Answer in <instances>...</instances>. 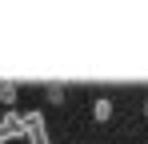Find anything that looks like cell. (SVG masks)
<instances>
[{"instance_id": "1", "label": "cell", "mask_w": 148, "mask_h": 144, "mask_svg": "<svg viewBox=\"0 0 148 144\" xmlns=\"http://www.w3.org/2000/svg\"><path fill=\"white\" fill-rule=\"evenodd\" d=\"M24 140L28 144H52L48 124H44V112H24Z\"/></svg>"}, {"instance_id": "2", "label": "cell", "mask_w": 148, "mask_h": 144, "mask_svg": "<svg viewBox=\"0 0 148 144\" xmlns=\"http://www.w3.org/2000/svg\"><path fill=\"white\" fill-rule=\"evenodd\" d=\"M20 136H24V116H20L16 108H4V112H0V144L20 140Z\"/></svg>"}, {"instance_id": "4", "label": "cell", "mask_w": 148, "mask_h": 144, "mask_svg": "<svg viewBox=\"0 0 148 144\" xmlns=\"http://www.w3.org/2000/svg\"><path fill=\"white\" fill-rule=\"evenodd\" d=\"M0 100H4V108H12V104H16V84H12V80H4V84H0Z\"/></svg>"}, {"instance_id": "5", "label": "cell", "mask_w": 148, "mask_h": 144, "mask_svg": "<svg viewBox=\"0 0 148 144\" xmlns=\"http://www.w3.org/2000/svg\"><path fill=\"white\" fill-rule=\"evenodd\" d=\"M144 116H148V104H144Z\"/></svg>"}, {"instance_id": "3", "label": "cell", "mask_w": 148, "mask_h": 144, "mask_svg": "<svg viewBox=\"0 0 148 144\" xmlns=\"http://www.w3.org/2000/svg\"><path fill=\"white\" fill-rule=\"evenodd\" d=\"M92 116H96V120H112V100H104V96H100L96 104H92Z\"/></svg>"}]
</instances>
